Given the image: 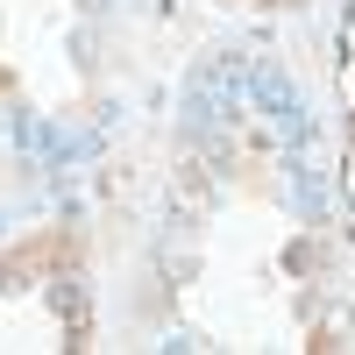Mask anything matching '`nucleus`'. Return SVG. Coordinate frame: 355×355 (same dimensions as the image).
<instances>
[{
	"instance_id": "1",
	"label": "nucleus",
	"mask_w": 355,
	"mask_h": 355,
	"mask_svg": "<svg viewBox=\"0 0 355 355\" xmlns=\"http://www.w3.org/2000/svg\"><path fill=\"white\" fill-rule=\"evenodd\" d=\"M85 348V277L64 227L28 234L0 256V355H71Z\"/></svg>"
},
{
	"instance_id": "2",
	"label": "nucleus",
	"mask_w": 355,
	"mask_h": 355,
	"mask_svg": "<svg viewBox=\"0 0 355 355\" xmlns=\"http://www.w3.org/2000/svg\"><path fill=\"white\" fill-rule=\"evenodd\" d=\"M334 93H341V192L355 206V0H341V64H334Z\"/></svg>"
},
{
	"instance_id": "3",
	"label": "nucleus",
	"mask_w": 355,
	"mask_h": 355,
	"mask_svg": "<svg viewBox=\"0 0 355 355\" xmlns=\"http://www.w3.org/2000/svg\"><path fill=\"white\" fill-rule=\"evenodd\" d=\"M263 8H299V0H263Z\"/></svg>"
}]
</instances>
